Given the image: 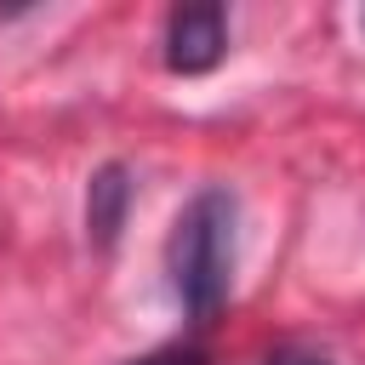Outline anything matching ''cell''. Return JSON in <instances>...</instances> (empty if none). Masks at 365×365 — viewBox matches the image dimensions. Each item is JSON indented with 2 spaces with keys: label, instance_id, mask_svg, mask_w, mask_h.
I'll use <instances>...</instances> for the list:
<instances>
[{
  "label": "cell",
  "instance_id": "6da1fadb",
  "mask_svg": "<svg viewBox=\"0 0 365 365\" xmlns=\"http://www.w3.org/2000/svg\"><path fill=\"white\" fill-rule=\"evenodd\" d=\"M165 274L194 325H211L217 308L228 302L234 279V194L228 188H200L165 240Z\"/></svg>",
  "mask_w": 365,
  "mask_h": 365
},
{
  "label": "cell",
  "instance_id": "7a4b0ae2",
  "mask_svg": "<svg viewBox=\"0 0 365 365\" xmlns=\"http://www.w3.org/2000/svg\"><path fill=\"white\" fill-rule=\"evenodd\" d=\"M228 51V11L200 0V6H177L165 17V63L177 74H205L217 68Z\"/></svg>",
  "mask_w": 365,
  "mask_h": 365
},
{
  "label": "cell",
  "instance_id": "3957f363",
  "mask_svg": "<svg viewBox=\"0 0 365 365\" xmlns=\"http://www.w3.org/2000/svg\"><path fill=\"white\" fill-rule=\"evenodd\" d=\"M125 211H131V182H125V165H103L86 188V234L97 251H108L125 228Z\"/></svg>",
  "mask_w": 365,
  "mask_h": 365
},
{
  "label": "cell",
  "instance_id": "277c9868",
  "mask_svg": "<svg viewBox=\"0 0 365 365\" xmlns=\"http://www.w3.org/2000/svg\"><path fill=\"white\" fill-rule=\"evenodd\" d=\"M131 365H205V354H194V348H165V354H148V359H131Z\"/></svg>",
  "mask_w": 365,
  "mask_h": 365
},
{
  "label": "cell",
  "instance_id": "5b68a950",
  "mask_svg": "<svg viewBox=\"0 0 365 365\" xmlns=\"http://www.w3.org/2000/svg\"><path fill=\"white\" fill-rule=\"evenodd\" d=\"M268 365H331L325 354H302V348H274Z\"/></svg>",
  "mask_w": 365,
  "mask_h": 365
}]
</instances>
